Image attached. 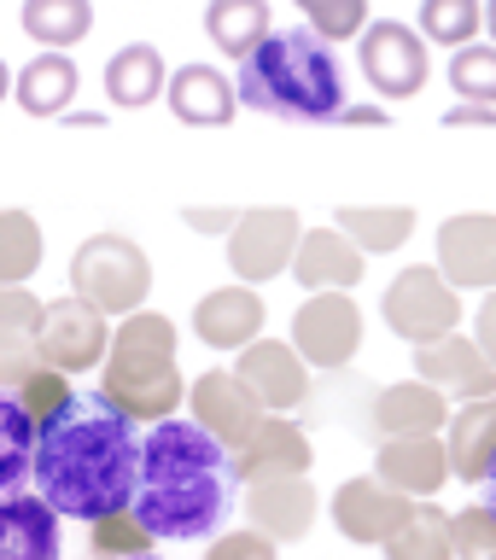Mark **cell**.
<instances>
[{
  "instance_id": "6da1fadb",
  "label": "cell",
  "mask_w": 496,
  "mask_h": 560,
  "mask_svg": "<svg viewBox=\"0 0 496 560\" xmlns=\"http://www.w3.org/2000/svg\"><path fill=\"white\" fill-rule=\"evenodd\" d=\"M140 467L135 415H123L105 392H70L42 415L35 432V490L70 520H100L129 508Z\"/></svg>"
},
{
  "instance_id": "7a4b0ae2",
  "label": "cell",
  "mask_w": 496,
  "mask_h": 560,
  "mask_svg": "<svg viewBox=\"0 0 496 560\" xmlns=\"http://www.w3.org/2000/svg\"><path fill=\"white\" fill-rule=\"evenodd\" d=\"M234 450L210 438L199 420H158L140 438V467L129 490V514L147 525L152 537L170 542H199L222 537L234 520Z\"/></svg>"
},
{
  "instance_id": "3957f363",
  "label": "cell",
  "mask_w": 496,
  "mask_h": 560,
  "mask_svg": "<svg viewBox=\"0 0 496 560\" xmlns=\"http://www.w3.org/2000/svg\"><path fill=\"white\" fill-rule=\"evenodd\" d=\"M234 88H240V105L298 122V129H322L345 105V70L333 59V42H322L310 24L263 35L240 59Z\"/></svg>"
},
{
  "instance_id": "277c9868",
  "label": "cell",
  "mask_w": 496,
  "mask_h": 560,
  "mask_svg": "<svg viewBox=\"0 0 496 560\" xmlns=\"http://www.w3.org/2000/svg\"><path fill=\"white\" fill-rule=\"evenodd\" d=\"M175 345H182V332H175L170 315L158 310L123 315V327H112V357H105L100 392L135 420H152V427L170 420L187 397L182 368H175Z\"/></svg>"
},
{
  "instance_id": "5b68a950",
  "label": "cell",
  "mask_w": 496,
  "mask_h": 560,
  "mask_svg": "<svg viewBox=\"0 0 496 560\" xmlns=\"http://www.w3.org/2000/svg\"><path fill=\"white\" fill-rule=\"evenodd\" d=\"M70 280H77L70 292H82L94 310L135 315L152 292V262L129 234H88L70 257Z\"/></svg>"
},
{
  "instance_id": "8992f818",
  "label": "cell",
  "mask_w": 496,
  "mask_h": 560,
  "mask_svg": "<svg viewBox=\"0 0 496 560\" xmlns=\"http://www.w3.org/2000/svg\"><path fill=\"white\" fill-rule=\"evenodd\" d=\"M380 315H385V327H392L397 339L432 345V339H445V332L462 327V292L445 280V269L415 262V269L392 275V287H385V298H380Z\"/></svg>"
},
{
  "instance_id": "52a82bcc",
  "label": "cell",
  "mask_w": 496,
  "mask_h": 560,
  "mask_svg": "<svg viewBox=\"0 0 496 560\" xmlns=\"http://www.w3.org/2000/svg\"><path fill=\"white\" fill-rule=\"evenodd\" d=\"M35 357L59 374H88V368H105L112 357V315L94 310L82 292H65L42 304V327H35Z\"/></svg>"
},
{
  "instance_id": "ba28073f",
  "label": "cell",
  "mask_w": 496,
  "mask_h": 560,
  "mask_svg": "<svg viewBox=\"0 0 496 560\" xmlns=\"http://www.w3.org/2000/svg\"><path fill=\"white\" fill-rule=\"evenodd\" d=\"M357 65L380 100H415L432 77L427 35L410 30L403 18H380V24H368L357 35Z\"/></svg>"
},
{
  "instance_id": "9c48e42d",
  "label": "cell",
  "mask_w": 496,
  "mask_h": 560,
  "mask_svg": "<svg viewBox=\"0 0 496 560\" xmlns=\"http://www.w3.org/2000/svg\"><path fill=\"white\" fill-rule=\"evenodd\" d=\"M298 222L292 205H257V210H240V222L228 228V262L245 287H263V280L287 275L292 269V252H298Z\"/></svg>"
},
{
  "instance_id": "30bf717a",
  "label": "cell",
  "mask_w": 496,
  "mask_h": 560,
  "mask_svg": "<svg viewBox=\"0 0 496 560\" xmlns=\"http://www.w3.org/2000/svg\"><path fill=\"white\" fill-rule=\"evenodd\" d=\"M292 345L298 357H304L310 368H322V374H339V368L357 362L362 350V310L350 292H310L304 310L292 315Z\"/></svg>"
},
{
  "instance_id": "8fae6325",
  "label": "cell",
  "mask_w": 496,
  "mask_h": 560,
  "mask_svg": "<svg viewBox=\"0 0 496 560\" xmlns=\"http://www.w3.org/2000/svg\"><path fill=\"white\" fill-rule=\"evenodd\" d=\"M234 374L269 415H287L310 397V362L298 357V345H280V339H252L240 350Z\"/></svg>"
},
{
  "instance_id": "7c38bea8",
  "label": "cell",
  "mask_w": 496,
  "mask_h": 560,
  "mask_svg": "<svg viewBox=\"0 0 496 560\" xmlns=\"http://www.w3.org/2000/svg\"><path fill=\"white\" fill-rule=\"evenodd\" d=\"M438 269L455 292H491L496 287V217L491 210H462V217H445L438 228Z\"/></svg>"
},
{
  "instance_id": "4fadbf2b",
  "label": "cell",
  "mask_w": 496,
  "mask_h": 560,
  "mask_svg": "<svg viewBox=\"0 0 496 560\" xmlns=\"http://www.w3.org/2000/svg\"><path fill=\"white\" fill-rule=\"evenodd\" d=\"M410 514H415V497L392 490L380 472H362V479H345L333 490V525L350 542H385Z\"/></svg>"
},
{
  "instance_id": "5bb4252c",
  "label": "cell",
  "mask_w": 496,
  "mask_h": 560,
  "mask_svg": "<svg viewBox=\"0 0 496 560\" xmlns=\"http://www.w3.org/2000/svg\"><path fill=\"white\" fill-rule=\"evenodd\" d=\"M245 525H257L275 542H298L315 525V485L310 472H275L245 485Z\"/></svg>"
},
{
  "instance_id": "9a60e30c",
  "label": "cell",
  "mask_w": 496,
  "mask_h": 560,
  "mask_svg": "<svg viewBox=\"0 0 496 560\" xmlns=\"http://www.w3.org/2000/svg\"><path fill=\"white\" fill-rule=\"evenodd\" d=\"M368 432L380 438H415V432H445L450 427V402L438 385L427 380H397V385H380V392H368Z\"/></svg>"
},
{
  "instance_id": "2e32d148",
  "label": "cell",
  "mask_w": 496,
  "mask_h": 560,
  "mask_svg": "<svg viewBox=\"0 0 496 560\" xmlns=\"http://www.w3.org/2000/svg\"><path fill=\"white\" fill-rule=\"evenodd\" d=\"M415 374L438 385L445 397H491L496 392V362L480 350V339L468 332H445L432 345H415Z\"/></svg>"
},
{
  "instance_id": "e0dca14e",
  "label": "cell",
  "mask_w": 496,
  "mask_h": 560,
  "mask_svg": "<svg viewBox=\"0 0 496 560\" xmlns=\"http://www.w3.org/2000/svg\"><path fill=\"white\" fill-rule=\"evenodd\" d=\"M187 402H193V420L210 432V438H222L228 450H240L245 438L257 432V420L269 415L263 402L240 385V374L228 368V374H199L193 380V392H187Z\"/></svg>"
},
{
  "instance_id": "ac0fdd59",
  "label": "cell",
  "mask_w": 496,
  "mask_h": 560,
  "mask_svg": "<svg viewBox=\"0 0 496 560\" xmlns=\"http://www.w3.org/2000/svg\"><path fill=\"white\" fill-rule=\"evenodd\" d=\"M362 257H368L362 245L350 240L339 222H333V228H310V234H298V252H292V269L287 275L304 292H333V287L350 292L362 280Z\"/></svg>"
},
{
  "instance_id": "d6986e66",
  "label": "cell",
  "mask_w": 496,
  "mask_h": 560,
  "mask_svg": "<svg viewBox=\"0 0 496 560\" xmlns=\"http://www.w3.org/2000/svg\"><path fill=\"white\" fill-rule=\"evenodd\" d=\"M164 100H170V112L187 122V129H228L240 112V88L222 77L217 65H182V70H170V82H164Z\"/></svg>"
},
{
  "instance_id": "ffe728a7",
  "label": "cell",
  "mask_w": 496,
  "mask_h": 560,
  "mask_svg": "<svg viewBox=\"0 0 496 560\" xmlns=\"http://www.w3.org/2000/svg\"><path fill=\"white\" fill-rule=\"evenodd\" d=\"M59 508L42 490L0 497V560H59Z\"/></svg>"
},
{
  "instance_id": "44dd1931",
  "label": "cell",
  "mask_w": 496,
  "mask_h": 560,
  "mask_svg": "<svg viewBox=\"0 0 496 560\" xmlns=\"http://www.w3.org/2000/svg\"><path fill=\"white\" fill-rule=\"evenodd\" d=\"M374 472L403 497H432L438 485L450 479V450L438 432H415V438H385L374 455Z\"/></svg>"
},
{
  "instance_id": "7402d4cb",
  "label": "cell",
  "mask_w": 496,
  "mask_h": 560,
  "mask_svg": "<svg viewBox=\"0 0 496 560\" xmlns=\"http://www.w3.org/2000/svg\"><path fill=\"white\" fill-rule=\"evenodd\" d=\"M193 332H199V345L210 350H245L263 332V298L257 287H217L199 298V310H193Z\"/></svg>"
},
{
  "instance_id": "603a6c76",
  "label": "cell",
  "mask_w": 496,
  "mask_h": 560,
  "mask_svg": "<svg viewBox=\"0 0 496 560\" xmlns=\"http://www.w3.org/2000/svg\"><path fill=\"white\" fill-rule=\"evenodd\" d=\"M234 472L245 485L252 479H275V472H310V432L298 420L263 415L257 432L234 450Z\"/></svg>"
},
{
  "instance_id": "cb8c5ba5",
  "label": "cell",
  "mask_w": 496,
  "mask_h": 560,
  "mask_svg": "<svg viewBox=\"0 0 496 560\" xmlns=\"http://www.w3.org/2000/svg\"><path fill=\"white\" fill-rule=\"evenodd\" d=\"M450 472L468 485H485V472L496 462V392L491 397H468L450 415Z\"/></svg>"
},
{
  "instance_id": "d4e9b609",
  "label": "cell",
  "mask_w": 496,
  "mask_h": 560,
  "mask_svg": "<svg viewBox=\"0 0 496 560\" xmlns=\"http://www.w3.org/2000/svg\"><path fill=\"white\" fill-rule=\"evenodd\" d=\"M35 432H42V415L24 402L18 385L0 380V497L35 479Z\"/></svg>"
},
{
  "instance_id": "484cf974",
  "label": "cell",
  "mask_w": 496,
  "mask_h": 560,
  "mask_svg": "<svg viewBox=\"0 0 496 560\" xmlns=\"http://www.w3.org/2000/svg\"><path fill=\"white\" fill-rule=\"evenodd\" d=\"M77 65H70V52L59 47H47V52H35V59L18 70V105H24L30 117H65L70 112V100H77Z\"/></svg>"
},
{
  "instance_id": "4316f807",
  "label": "cell",
  "mask_w": 496,
  "mask_h": 560,
  "mask_svg": "<svg viewBox=\"0 0 496 560\" xmlns=\"http://www.w3.org/2000/svg\"><path fill=\"white\" fill-rule=\"evenodd\" d=\"M164 52L152 42H129L123 52H112V65H105V100L117 105V112H140V105H152L164 94Z\"/></svg>"
},
{
  "instance_id": "83f0119b",
  "label": "cell",
  "mask_w": 496,
  "mask_h": 560,
  "mask_svg": "<svg viewBox=\"0 0 496 560\" xmlns=\"http://www.w3.org/2000/svg\"><path fill=\"white\" fill-rule=\"evenodd\" d=\"M385 560H450L455 555V537H450V514L445 508H432L427 497L415 502V514L397 525L392 537L380 542Z\"/></svg>"
},
{
  "instance_id": "f1b7e54d",
  "label": "cell",
  "mask_w": 496,
  "mask_h": 560,
  "mask_svg": "<svg viewBox=\"0 0 496 560\" xmlns=\"http://www.w3.org/2000/svg\"><path fill=\"white\" fill-rule=\"evenodd\" d=\"M333 222H339L362 252H397V245L415 234V205H339Z\"/></svg>"
},
{
  "instance_id": "f546056e",
  "label": "cell",
  "mask_w": 496,
  "mask_h": 560,
  "mask_svg": "<svg viewBox=\"0 0 496 560\" xmlns=\"http://www.w3.org/2000/svg\"><path fill=\"white\" fill-rule=\"evenodd\" d=\"M205 35L222 52L245 59V52L269 35V0H210L205 7Z\"/></svg>"
},
{
  "instance_id": "4dcf8cb0",
  "label": "cell",
  "mask_w": 496,
  "mask_h": 560,
  "mask_svg": "<svg viewBox=\"0 0 496 560\" xmlns=\"http://www.w3.org/2000/svg\"><path fill=\"white\" fill-rule=\"evenodd\" d=\"M94 30V0H24V35L42 47H77Z\"/></svg>"
},
{
  "instance_id": "1f68e13d",
  "label": "cell",
  "mask_w": 496,
  "mask_h": 560,
  "mask_svg": "<svg viewBox=\"0 0 496 560\" xmlns=\"http://www.w3.org/2000/svg\"><path fill=\"white\" fill-rule=\"evenodd\" d=\"M42 222L30 217V210H0V280L7 287H18V280H30L35 269H42Z\"/></svg>"
},
{
  "instance_id": "d6a6232c",
  "label": "cell",
  "mask_w": 496,
  "mask_h": 560,
  "mask_svg": "<svg viewBox=\"0 0 496 560\" xmlns=\"http://www.w3.org/2000/svg\"><path fill=\"white\" fill-rule=\"evenodd\" d=\"M485 30V7L480 0H420V35L438 47H468Z\"/></svg>"
},
{
  "instance_id": "836d02e7",
  "label": "cell",
  "mask_w": 496,
  "mask_h": 560,
  "mask_svg": "<svg viewBox=\"0 0 496 560\" xmlns=\"http://www.w3.org/2000/svg\"><path fill=\"white\" fill-rule=\"evenodd\" d=\"M152 542L158 537L129 514V508L88 520V549H94V560H135V555H152Z\"/></svg>"
},
{
  "instance_id": "e575fe53",
  "label": "cell",
  "mask_w": 496,
  "mask_h": 560,
  "mask_svg": "<svg viewBox=\"0 0 496 560\" xmlns=\"http://www.w3.org/2000/svg\"><path fill=\"white\" fill-rule=\"evenodd\" d=\"M450 88H455L462 100L496 105V42H491V47H480V42L455 47V59H450Z\"/></svg>"
},
{
  "instance_id": "d590c367",
  "label": "cell",
  "mask_w": 496,
  "mask_h": 560,
  "mask_svg": "<svg viewBox=\"0 0 496 560\" xmlns=\"http://www.w3.org/2000/svg\"><path fill=\"white\" fill-rule=\"evenodd\" d=\"M298 7L322 42H357L368 30V0H298Z\"/></svg>"
},
{
  "instance_id": "8d00e7d4",
  "label": "cell",
  "mask_w": 496,
  "mask_h": 560,
  "mask_svg": "<svg viewBox=\"0 0 496 560\" xmlns=\"http://www.w3.org/2000/svg\"><path fill=\"white\" fill-rule=\"evenodd\" d=\"M450 537H455V560H491V549H496V514L485 502L462 508V514H450Z\"/></svg>"
},
{
  "instance_id": "74e56055",
  "label": "cell",
  "mask_w": 496,
  "mask_h": 560,
  "mask_svg": "<svg viewBox=\"0 0 496 560\" xmlns=\"http://www.w3.org/2000/svg\"><path fill=\"white\" fill-rule=\"evenodd\" d=\"M35 327H42V298L0 280V339H35Z\"/></svg>"
},
{
  "instance_id": "f35d334b",
  "label": "cell",
  "mask_w": 496,
  "mask_h": 560,
  "mask_svg": "<svg viewBox=\"0 0 496 560\" xmlns=\"http://www.w3.org/2000/svg\"><path fill=\"white\" fill-rule=\"evenodd\" d=\"M18 392H24V402L35 415H47V409H59V402L70 397V380L59 374V368H47V362H35L24 380H18Z\"/></svg>"
},
{
  "instance_id": "ab89813d",
  "label": "cell",
  "mask_w": 496,
  "mask_h": 560,
  "mask_svg": "<svg viewBox=\"0 0 496 560\" xmlns=\"http://www.w3.org/2000/svg\"><path fill=\"white\" fill-rule=\"evenodd\" d=\"M275 549H280L275 537H263L257 525H245V532H222L217 549H210L205 560H275Z\"/></svg>"
},
{
  "instance_id": "60d3db41",
  "label": "cell",
  "mask_w": 496,
  "mask_h": 560,
  "mask_svg": "<svg viewBox=\"0 0 496 560\" xmlns=\"http://www.w3.org/2000/svg\"><path fill=\"white\" fill-rule=\"evenodd\" d=\"M35 362H42L35 357V339H0V380L7 385H18Z\"/></svg>"
},
{
  "instance_id": "b9f144b4",
  "label": "cell",
  "mask_w": 496,
  "mask_h": 560,
  "mask_svg": "<svg viewBox=\"0 0 496 560\" xmlns=\"http://www.w3.org/2000/svg\"><path fill=\"white\" fill-rule=\"evenodd\" d=\"M445 129H496V105L485 100H462L445 112Z\"/></svg>"
},
{
  "instance_id": "7bdbcfd3",
  "label": "cell",
  "mask_w": 496,
  "mask_h": 560,
  "mask_svg": "<svg viewBox=\"0 0 496 560\" xmlns=\"http://www.w3.org/2000/svg\"><path fill=\"white\" fill-rule=\"evenodd\" d=\"M182 217H187V228H199V234H228V228L240 222V210H210V205H187Z\"/></svg>"
},
{
  "instance_id": "ee69618b",
  "label": "cell",
  "mask_w": 496,
  "mask_h": 560,
  "mask_svg": "<svg viewBox=\"0 0 496 560\" xmlns=\"http://www.w3.org/2000/svg\"><path fill=\"white\" fill-rule=\"evenodd\" d=\"M333 122H345V129H385V105H339V117Z\"/></svg>"
},
{
  "instance_id": "f6af8a7d",
  "label": "cell",
  "mask_w": 496,
  "mask_h": 560,
  "mask_svg": "<svg viewBox=\"0 0 496 560\" xmlns=\"http://www.w3.org/2000/svg\"><path fill=\"white\" fill-rule=\"evenodd\" d=\"M473 339H480V350L496 362V287L485 292V304H480V322H473Z\"/></svg>"
},
{
  "instance_id": "bcb514c9",
  "label": "cell",
  "mask_w": 496,
  "mask_h": 560,
  "mask_svg": "<svg viewBox=\"0 0 496 560\" xmlns=\"http://www.w3.org/2000/svg\"><path fill=\"white\" fill-rule=\"evenodd\" d=\"M70 129H105V112H65Z\"/></svg>"
},
{
  "instance_id": "7dc6e473",
  "label": "cell",
  "mask_w": 496,
  "mask_h": 560,
  "mask_svg": "<svg viewBox=\"0 0 496 560\" xmlns=\"http://www.w3.org/2000/svg\"><path fill=\"white\" fill-rule=\"evenodd\" d=\"M485 490H491V497H485V508L496 514V462H491V472H485Z\"/></svg>"
},
{
  "instance_id": "c3c4849f",
  "label": "cell",
  "mask_w": 496,
  "mask_h": 560,
  "mask_svg": "<svg viewBox=\"0 0 496 560\" xmlns=\"http://www.w3.org/2000/svg\"><path fill=\"white\" fill-rule=\"evenodd\" d=\"M12 94V70H7V59H0V100Z\"/></svg>"
},
{
  "instance_id": "681fc988",
  "label": "cell",
  "mask_w": 496,
  "mask_h": 560,
  "mask_svg": "<svg viewBox=\"0 0 496 560\" xmlns=\"http://www.w3.org/2000/svg\"><path fill=\"white\" fill-rule=\"evenodd\" d=\"M485 30H491V42H496V0H485Z\"/></svg>"
},
{
  "instance_id": "f907efd6",
  "label": "cell",
  "mask_w": 496,
  "mask_h": 560,
  "mask_svg": "<svg viewBox=\"0 0 496 560\" xmlns=\"http://www.w3.org/2000/svg\"><path fill=\"white\" fill-rule=\"evenodd\" d=\"M135 560H158V555H135Z\"/></svg>"
},
{
  "instance_id": "816d5d0a",
  "label": "cell",
  "mask_w": 496,
  "mask_h": 560,
  "mask_svg": "<svg viewBox=\"0 0 496 560\" xmlns=\"http://www.w3.org/2000/svg\"><path fill=\"white\" fill-rule=\"evenodd\" d=\"M491 560H496V549H491Z\"/></svg>"
}]
</instances>
